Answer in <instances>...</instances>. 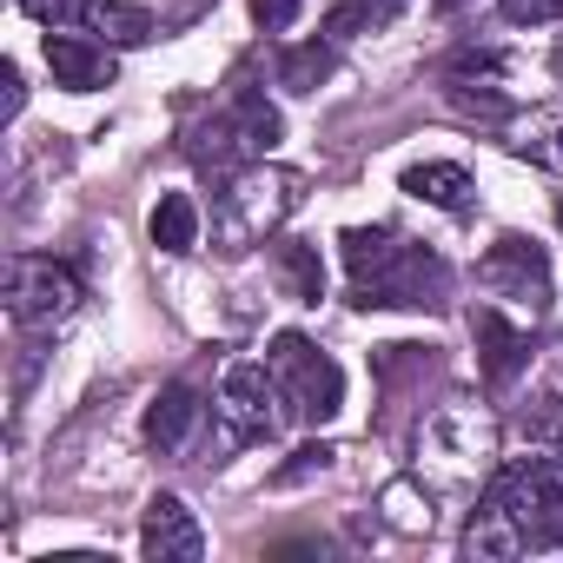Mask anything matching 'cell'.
I'll use <instances>...</instances> for the list:
<instances>
[{
    "label": "cell",
    "instance_id": "22",
    "mask_svg": "<svg viewBox=\"0 0 563 563\" xmlns=\"http://www.w3.org/2000/svg\"><path fill=\"white\" fill-rule=\"evenodd\" d=\"M510 27H556L563 21V0H497Z\"/></svg>",
    "mask_w": 563,
    "mask_h": 563
},
{
    "label": "cell",
    "instance_id": "11",
    "mask_svg": "<svg viewBox=\"0 0 563 563\" xmlns=\"http://www.w3.org/2000/svg\"><path fill=\"white\" fill-rule=\"evenodd\" d=\"M47 74L67 93H100V87H113L120 67H113V47L107 41H80L67 27H47Z\"/></svg>",
    "mask_w": 563,
    "mask_h": 563
},
{
    "label": "cell",
    "instance_id": "20",
    "mask_svg": "<svg viewBox=\"0 0 563 563\" xmlns=\"http://www.w3.org/2000/svg\"><path fill=\"white\" fill-rule=\"evenodd\" d=\"M325 74H332V47H325V41H312V47H292L286 60H278V80H286L292 93H312Z\"/></svg>",
    "mask_w": 563,
    "mask_h": 563
},
{
    "label": "cell",
    "instance_id": "2",
    "mask_svg": "<svg viewBox=\"0 0 563 563\" xmlns=\"http://www.w3.org/2000/svg\"><path fill=\"white\" fill-rule=\"evenodd\" d=\"M306 206V173L299 166H272V159H252L239 173H225L219 199H212V245L225 258L265 245L286 232V219Z\"/></svg>",
    "mask_w": 563,
    "mask_h": 563
},
{
    "label": "cell",
    "instance_id": "14",
    "mask_svg": "<svg viewBox=\"0 0 563 563\" xmlns=\"http://www.w3.org/2000/svg\"><path fill=\"white\" fill-rule=\"evenodd\" d=\"M504 140H510L517 159H530V166H543V173H563V113H550V107L510 113V120H504Z\"/></svg>",
    "mask_w": 563,
    "mask_h": 563
},
{
    "label": "cell",
    "instance_id": "27",
    "mask_svg": "<svg viewBox=\"0 0 563 563\" xmlns=\"http://www.w3.org/2000/svg\"><path fill=\"white\" fill-rule=\"evenodd\" d=\"M550 74H556V87H563V41L550 47Z\"/></svg>",
    "mask_w": 563,
    "mask_h": 563
},
{
    "label": "cell",
    "instance_id": "13",
    "mask_svg": "<svg viewBox=\"0 0 563 563\" xmlns=\"http://www.w3.org/2000/svg\"><path fill=\"white\" fill-rule=\"evenodd\" d=\"M530 550V537H523V523L504 510V504H477V517L464 523V556H477V563H510V556H523Z\"/></svg>",
    "mask_w": 563,
    "mask_h": 563
},
{
    "label": "cell",
    "instance_id": "19",
    "mask_svg": "<svg viewBox=\"0 0 563 563\" xmlns=\"http://www.w3.org/2000/svg\"><path fill=\"white\" fill-rule=\"evenodd\" d=\"M80 34H100L107 47H140V41H153L159 27H153V14H146V8H133V0H93Z\"/></svg>",
    "mask_w": 563,
    "mask_h": 563
},
{
    "label": "cell",
    "instance_id": "7",
    "mask_svg": "<svg viewBox=\"0 0 563 563\" xmlns=\"http://www.w3.org/2000/svg\"><path fill=\"white\" fill-rule=\"evenodd\" d=\"M80 306V272L60 258H8V312L14 325H60Z\"/></svg>",
    "mask_w": 563,
    "mask_h": 563
},
{
    "label": "cell",
    "instance_id": "9",
    "mask_svg": "<svg viewBox=\"0 0 563 563\" xmlns=\"http://www.w3.org/2000/svg\"><path fill=\"white\" fill-rule=\"evenodd\" d=\"M272 405H278V385H272L265 365H225L219 398H212L225 444H258V438H272V424H278Z\"/></svg>",
    "mask_w": 563,
    "mask_h": 563
},
{
    "label": "cell",
    "instance_id": "5",
    "mask_svg": "<svg viewBox=\"0 0 563 563\" xmlns=\"http://www.w3.org/2000/svg\"><path fill=\"white\" fill-rule=\"evenodd\" d=\"M484 497L504 504V510L523 523L530 550H563V464H550V457H517V464L490 471Z\"/></svg>",
    "mask_w": 563,
    "mask_h": 563
},
{
    "label": "cell",
    "instance_id": "1",
    "mask_svg": "<svg viewBox=\"0 0 563 563\" xmlns=\"http://www.w3.org/2000/svg\"><path fill=\"white\" fill-rule=\"evenodd\" d=\"M345 272H352V306H444L451 265L431 245L398 239L391 225H352L345 239Z\"/></svg>",
    "mask_w": 563,
    "mask_h": 563
},
{
    "label": "cell",
    "instance_id": "8",
    "mask_svg": "<svg viewBox=\"0 0 563 563\" xmlns=\"http://www.w3.org/2000/svg\"><path fill=\"white\" fill-rule=\"evenodd\" d=\"M477 278H484V292H490V299L523 306L530 319H543V312H550V258H543V245H537V239L504 232V239L484 252Z\"/></svg>",
    "mask_w": 563,
    "mask_h": 563
},
{
    "label": "cell",
    "instance_id": "4",
    "mask_svg": "<svg viewBox=\"0 0 563 563\" xmlns=\"http://www.w3.org/2000/svg\"><path fill=\"white\" fill-rule=\"evenodd\" d=\"M265 372L278 385V405L299 424H332L345 411V372L306 339V332H278L272 352H265Z\"/></svg>",
    "mask_w": 563,
    "mask_h": 563
},
{
    "label": "cell",
    "instance_id": "18",
    "mask_svg": "<svg viewBox=\"0 0 563 563\" xmlns=\"http://www.w3.org/2000/svg\"><path fill=\"white\" fill-rule=\"evenodd\" d=\"M146 232H153V245H159V252H173V258L199 252V206H192V192H166V199L153 206Z\"/></svg>",
    "mask_w": 563,
    "mask_h": 563
},
{
    "label": "cell",
    "instance_id": "25",
    "mask_svg": "<svg viewBox=\"0 0 563 563\" xmlns=\"http://www.w3.org/2000/svg\"><path fill=\"white\" fill-rule=\"evenodd\" d=\"M325 464H332V451H325V444H306V451H292V464H286V471H278V484H306V477H312V471H325Z\"/></svg>",
    "mask_w": 563,
    "mask_h": 563
},
{
    "label": "cell",
    "instance_id": "15",
    "mask_svg": "<svg viewBox=\"0 0 563 563\" xmlns=\"http://www.w3.org/2000/svg\"><path fill=\"white\" fill-rule=\"evenodd\" d=\"M405 192L411 199H424V206H438V212H471V173L457 166V159H418V166H405Z\"/></svg>",
    "mask_w": 563,
    "mask_h": 563
},
{
    "label": "cell",
    "instance_id": "21",
    "mask_svg": "<svg viewBox=\"0 0 563 563\" xmlns=\"http://www.w3.org/2000/svg\"><path fill=\"white\" fill-rule=\"evenodd\" d=\"M21 8H27L41 27H67V34H80V27H87V8H93V0H21Z\"/></svg>",
    "mask_w": 563,
    "mask_h": 563
},
{
    "label": "cell",
    "instance_id": "24",
    "mask_svg": "<svg viewBox=\"0 0 563 563\" xmlns=\"http://www.w3.org/2000/svg\"><path fill=\"white\" fill-rule=\"evenodd\" d=\"M299 14H306V0H252V21H258L265 34H286Z\"/></svg>",
    "mask_w": 563,
    "mask_h": 563
},
{
    "label": "cell",
    "instance_id": "16",
    "mask_svg": "<svg viewBox=\"0 0 563 563\" xmlns=\"http://www.w3.org/2000/svg\"><path fill=\"white\" fill-rule=\"evenodd\" d=\"M192 424H199V391H192L186 378L166 385V391L146 405V444H153V451H186Z\"/></svg>",
    "mask_w": 563,
    "mask_h": 563
},
{
    "label": "cell",
    "instance_id": "17",
    "mask_svg": "<svg viewBox=\"0 0 563 563\" xmlns=\"http://www.w3.org/2000/svg\"><path fill=\"white\" fill-rule=\"evenodd\" d=\"M272 265L286 278V299L292 306H319L325 299V265H319V245L312 239H278L272 245Z\"/></svg>",
    "mask_w": 563,
    "mask_h": 563
},
{
    "label": "cell",
    "instance_id": "26",
    "mask_svg": "<svg viewBox=\"0 0 563 563\" xmlns=\"http://www.w3.org/2000/svg\"><path fill=\"white\" fill-rule=\"evenodd\" d=\"M0 80H8V120H14V113H21V100H27V93H21V67H8Z\"/></svg>",
    "mask_w": 563,
    "mask_h": 563
},
{
    "label": "cell",
    "instance_id": "10",
    "mask_svg": "<svg viewBox=\"0 0 563 563\" xmlns=\"http://www.w3.org/2000/svg\"><path fill=\"white\" fill-rule=\"evenodd\" d=\"M140 556L146 563H199L206 556V530H199V517L173 490H159L146 504V517H140Z\"/></svg>",
    "mask_w": 563,
    "mask_h": 563
},
{
    "label": "cell",
    "instance_id": "6",
    "mask_svg": "<svg viewBox=\"0 0 563 563\" xmlns=\"http://www.w3.org/2000/svg\"><path fill=\"white\" fill-rule=\"evenodd\" d=\"M272 140H278V113H272V100H265L258 87H239L225 113H212L206 126L186 133V153H192L199 166H212V173H232L239 159H265Z\"/></svg>",
    "mask_w": 563,
    "mask_h": 563
},
{
    "label": "cell",
    "instance_id": "29",
    "mask_svg": "<svg viewBox=\"0 0 563 563\" xmlns=\"http://www.w3.org/2000/svg\"><path fill=\"white\" fill-rule=\"evenodd\" d=\"M438 8H444V14H451V8H464V0H438Z\"/></svg>",
    "mask_w": 563,
    "mask_h": 563
},
{
    "label": "cell",
    "instance_id": "28",
    "mask_svg": "<svg viewBox=\"0 0 563 563\" xmlns=\"http://www.w3.org/2000/svg\"><path fill=\"white\" fill-rule=\"evenodd\" d=\"M556 232H563V192H556Z\"/></svg>",
    "mask_w": 563,
    "mask_h": 563
},
{
    "label": "cell",
    "instance_id": "23",
    "mask_svg": "<svg viewBox=\"0 0 563 563\" xmlns=\"http://www.w3.org/2000/svg\"><path fill=\"white\" fill-rule=\"evenodd\" d=\"M523 438L563 444V405H556V398H537V411H523Z\"/></svg>",
    "mask_w": 563,
    "mask_h": 563
},
{
    "label": "cell",
    "instance_id": "30",
    "mask_svg": "<svg viewBox=\"0 0 563 563\" xmlns=\"http://www.w3.org/2000/svg\"><path fill=\"white\" fill-rule=\"evenodd\" d=\"M556 457H563V444H556Z\"/></svg>",
    "mask_w": 563,
    "mask_h": 563
},
{
    "label": "cell",
    "instance_id": "3",
    "mask_svg": "<svg viewBox=\"0 0 563 563\" xmlns=\"http://www.w3.org/2000/svg\"><path fill=\"white\" fill-rule=\"evenodd\" d=\"M490 457H497V418L484 405H438L418 424V477L431 497H471L477 484H490Z\"/></svg>",
    "mask_w": 563,
    "mask_h": 563
},
{
    "label": "cell",
    "instance_id": "12",
    "mask_svg": "<svg viewBox=\"0 0 563 563\" xmlns=\"http://www.w3.org/2000/svg\"><path fill=\"white\" fill-rule=\"evenodd\" d=\"M471 339H477V372H484L490 391H504V385L530 365V332L510 325L497 306H477V312H471Z\"/></svg>",
    "mask_w": 563,
    "mask_h": 563
}]
</instances>
